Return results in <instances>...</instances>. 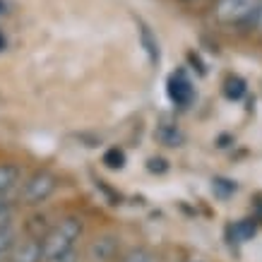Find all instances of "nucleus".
I'll return each instance as SVG.
<instances>
[{
    "label": "nucleus",
    "mask_w": 262,
    "mask_h": 262,
    "mask_svg": "<svg viewBox=\"0 0 262 262\" xmlns=\"http://www.w3.org/2000/svg\"><path fill=\"white\" fill-rule=\"evenodd\" d=\"M168 96L176 103H188L192 99V87H190V82L185 80V75L178 72V75H173L168 80Z\"/></svg>",
    "instance_id": "5"
},
{
    "label": "nucleus",
    "mask_w": 262,
    "mask_h": 262,
    "mask_svg": "<svg viewBox=\"0 0 262 262\" xmlns=\"http://www.w3.org/2000/svg\"><path fill=\"white\" fill-rule=\"evenodd\" d=\"M224 92H226V96H229V99H241V96L246 94V82L238 80V77H229V80H226V89H224Z\"/></svg>",
    "instance_id": "10"
},
{
    "label": "nucleus",
    "mask_w": 262,
    "mask_h": 262,
    "mask_svg": "<svg viewBox=\"0 0 262 262\" xmlns=\"http://www.w3.org/2000/svg\"><path fill=\"white\" fill-rule=\"evenodd\" d=\"M120 262H154V253L147 250V248H135V250H130L127 255H123Z\"/></svg>",
    "instance_id": "8"
},
{
    "label": "nucleus",
    "mask_w": 262,
    "mask_h": 262,
    "mask_svg": "<svg viewBox=\"0 0 262 262\" xmlns=\"http://www.w3.org/2000/svg\"><path fill=\"white\" fill-rule=\"evenodd\" d=\"M43 262H80V255H77V250H70V253L56 255V257H46Z\"/></svg>",
    "instance_id": "13"
},
{
    "label": "nucleus",
    "mask_w": 262,
    "mask_h": 262,
    "mask_svg": "<svg viewBox=\"0 0 262 262\" xmlns=\"http://www.w3.org/2000/svg\"><path fill=\"white\" fill-rule=\"evenodd\" d=\"M22 171L15 164H0V195H10L19 185Z\"/></svg>",
    "instance_id": "6"
},
{
    "label": "nucleus",
    "mask_w": 262,
    "mask_h": 262,
    "mask_svg": "<svg viewBox=\"0 0 262 262\" xmlns=\"http://www.w3.org/2000/svg\"><path fill=\"white\" fill-rule=\"evenodd\" d=\"M236 236H238V241H246L248 236H253L255 233V226H250V224H238V226H236Z\"/></svg>",
    "instance_id": "14"
},
{
    "label": "nucleus",
    "mask_w": 262,
    "mask_h": 262,
    "mask_svg": "<svg viewBox=\"0 0 262 262\" xmlns=\"http://www.w3.org/2000/svg\"><path fill=\"white\" fill-rule=\"evenodd\" d=\"M56 190H58V176L46 171V168H41V171L32 173L24 181L19 200H22V205L36 207V205H43L48 198H53Z\"/></svg>",
    "instance_id": "2"
},
{
    "label": "nucleus",
    "mask_w": 262,
    "mask_h": 262,
    "mask_svg": "<svg viewBox=\"0 0 262 262\" xmlns=\"http://www.w3.org/2000/svg\"><path fill=\"white\" fill-rule=\"evenodd\" d=\"M188 3H192V0H188Z\"/></svg>",
    "instance_id": "17"
},
{
    "label": "nucleus",
    "mask_w": 262,
    "mask_h": 262,
    "mask_svg": "<svg viewBox=\"0 0 262 262\" xmlns=\"http://www.w3.org/2000/svg\"><path fill=\"white\" fill-rule=\"evenodd\" d=\"M0 262H8V255H0Z\"/></svg>",
    "instance_id": "16"
},
{
    "label": "nucleus",
    "mask_w": 262,
    "mask_h": 262,
    "mask_svg": "<svg viewBox=\"0 0 262 262\" xmlns=\"http://www.w3.org/2000/svg\"><path fill=\"white\" fill-rule=\"evenodd\" d=\"M12 216V200L10 195H0V224H8Z\"/></svg>",
    "instance_id": "12"
},
{
    "label": "nucleus",
    "mask_w": 262,
    "mask_h": 262,
    "mask_svg": "<svg viewBox=\"0 0 262 262\" xmlns=\"http://www.w3.org/2000/svg\"><path fill=\"white\" fill-rule=\"evenodd\" d=\"M8 262H43V248L41 238L27 236V238L17 241L12 250L8 253Z\"/></svg>",
    "instance_id": "4"
},
{
    "label": "nucleus",
    "mask_w": 262,
    "mask_h": 262,
    "mask_svg": "<svg viewBox=\"0 0 262 262\" xmlns=\"http://www.w3.org/2000/svg\"><path fill=\"white\" fill-rule=\"evenodd\" d=\"M3 48H5V36L0 34V51H3Z\"/></svg>",
    "instance_id": "15"
},
{
    "label": "nucleus",
    "mask_w": 262,
    "mask_h": 262,
    "mask_svg": "<svg viewBox=\"0 0 262 262\" xmlns=\"http://www.w3.org/2000/svg\"><path fill=\"white\" fill-rule=\"evenodd\" d=\"M246 27H250L255 34H262V0H257L255 10L250 12V17L246 19Z\"/></svg>",
    "instance_id": "11"
},
{
    "label": "nucleus",
    "mask_w": 262,
    "mask_h": 262,
    "mask_svg": "<svg viewBox=\"0 0 262 262\" xmlns=\"http://www.w3.org/2000/svg\"><path fill=\"white\" fill-rule=\"evenodd\" d=\"M17 243V233L12 229V224H0V255H8L12 246Z\"/></svg>",
    "instance_id": "7"
},
{
    "label": "nucleus",
    "mask_w": 262,
    "mask_h": 262,
    "mask_svg": "<svg viewBox=\"0 0 262 262\" xmlns=\"http://www.w3.org/2000/svg\"><path fill=\"white\" fill-rule=\"evenodd\" d=\"M257 0H214L212 15L219 24H246Z\"/></svg>",
    "instance_id": "3"
},
{
    "label": "nucleus",
    "mask_w": 262,
    "mask_h": 262,
    "mask_svg": "<svg viewBox=\"0 0 262 262\" xmlns=\"http://www.w3.org/2000/svg\"><path fill=\"white\" fill-rule=\"evenodd\" d=\"M103 164H106L108 168H123V164H125V154H123V149H118V147L108 149L106 154H103Z\"/></svg>",
    "instance_id": "9"
},
{
    "label": "nucleus",
    "mask_w": 262,
    "mask_h": 262,
    "mask_svg": "<svg viewBox=\"0 0 262 262\" xmlns=\"http://www.w3.org/2000/svg\"><path fill=\"white\" fill-rule=\"evenodd\" d=\"M82 236V219L77 216H65L60 222H56L46 231V236L41 238V248H43V260L46 257H56V255L77 250V241Z\"/></svg>",
    "instance_id": "1"
}]
</instances>
